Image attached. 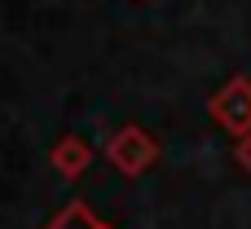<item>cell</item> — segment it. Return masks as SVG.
<instances>
[{
	"mask_svg": "<svg viewBox=\"0 0 251 229\" xmlns=\"http://www.w3.org/2000/svg\"><path fill=\"white\" fill-rule=\"evenodd\" d=\"M106 163L119 177H141V172H150L159 163V137L146 132L141 124H124L106 141Z\"/></svg>",
	"mask_w": 251,
	"mask_h": 229,
	"instance_id": "1",
	"label": "cell"
},
{
	"mask_svg": "<svg viewBox=\"0 0 251 229\" xmlns=\"http://www.w3.org/2000/svg\"><path fill=\"white\" fill-rule=\"evenodd\" d=\"M212 119H216L234 141L251 132V79L247 75H234V79H225V84L216 88V97H212Z\"/></svg>",
	"mask_w": 251,
	"mask_h": 229,
	"instance_id": "2",
	"label": "cell"
},
{
	"mask_svg": "<svg viewBox=\"0 0 251 229\" xmlns=\"http://www.w3.org/2000/svg\"><path fill=\"white\" fill-rule=\"evenodd\" d=\"M49 163H53V172H57V177L79 181V177L88 172V163H93V146H88L79 132H66V137H57V141H53Z\"/></svg>",
	"mask_w": 251,
	"mask_h": 229,
	"instance_id": "3",
	"label": "cell"
},
{
	"mask_svg": "<svg viewBox=\"0 0 251 229\" xmlns=\"http://www.w3.org/2000/svg\"><path fill=\"white\" fill-rule=\"evenodd\" d=\"M44 229H115V225H106L84 199H71L66 207H57V212L44 221Z\"/></svg>",
	"mask_w": 251,
	"mask_h": 229,
	"instance_id": "4",
	"label": "cell"
},
{
	"mask_svg": "<svg viewBox=\"0 0 251 229\" xmlns=\"http://www.w3.org/2000/svg\"><path fill=\"white\" fill-rule=\"evenodd\" d=\"M234 163H238L243 172H251V132H247V137H238V141H234Z\"/></svg>",
	"mask_w": 251,
	"mask_h": 229,
	"instance_id": "5",
	"label": "cell"
}]
</instances>
